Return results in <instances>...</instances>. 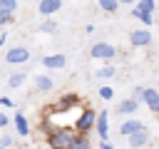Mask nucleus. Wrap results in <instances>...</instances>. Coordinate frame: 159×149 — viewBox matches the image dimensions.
Wrapping results in <instances>:
<instances>
[{
  "label": "nucleus",
  "mask_w": 159,
  "mask_h": 149,
  "mask_svg": "<svg viewBox=\"0 0 159 149\" xmlns=\"http://www.w3.org/2000/svg\"><path fill=\"white\" fill-rule=\"evenodd\" d=\"M72 137H75V129H72V127H55V129L45 137V144H47L50 149H70Z\"/></svg>",
  "instance_id": "f257e3e1"
},
{
  "label": "nucleus",
  "mask_w": 159,
  "mask_h": 149,
  "mask_svg": "<svg viewBox=\"0 0 159 149\" xmlns=\"http://www.w3.org/2000/svg\"><path fill=\"white\" fill-rule=\"evenodd\" d=\"M94 124H97V112L92 107H80V117L75 119L72 129L75 132H82V134H89L94 129Z\"/></svg>",
  "instance_id": "f03ea898"
},
{
  "label": "nucleus",
  "mask_w": 159,
  "mask_h": 149,
  "mask_svg": "<svg viewBox=\"0 0 159 149\" xmlns=\"http://www.w3.org/2000/svg\"><path fill=\"white\" fill-rule=\"evenodd\" d=\"M89 57L92 60H102V62H112L117 57V47L109 42H94L89 47Z\"/></svg>",
  "instance_id": "7ed1b4c3"
},
{
  "label": "nucleus",
  "mask_w": 159,
  "mask_h": 149,
  "mask_svg": "<svg viewBox=\"0 0 159 149\" xmlns=\"http://www.w3.org/2000/svg\"><path fill=\"white\" fill-rule=\"evenodd\" d=\"M5 62H7V65H25V62H30V47H25V45H12V47L5 52Z\"/></svg>",
  "instance_id": "20e7f679"
},
{
  "label": "nucleus",
  "mask_w": 159,
  "mask_h": 149,
  "mask_svg": "<svg viewBox=\"0 0 159 149\" xmlns=\"http://www.w3.org/2000/svg\"><path fill=\"white\" fill-rule=\"evenodd\" d=\"M152 32L147 30V27H137V30H132L129 32V45L132 47H149L152 45Z\"/></svg>",
  "instance_id": "39448f33"
},
{
  "label": "nucleus",
  "mask_w": 159,
  "mask_h": 149,
  "mask_svg": "<svg viewBox=\"0 0 159 149\" xmlns=\"http://www.w3.org/2000/svg\"><path fill=\"white\" fill-rule=\"evenodd\" d=\"M94 132H97V137H99L102 142H107V139H109V112H107V109L97 112V124H94Z\"/></svg>",
  "instance_id": "423d86ee"
},
{
  "label": "nucleus",
  "mask_w": 159,
  "mask_h": 149,
  "mask_svg": "<svg viewBox=\"0 0 159 149\" xmlns=\"http://www.w3.org/2000/svg\"><path fill=\"white\" fill-rule=\"evenodd\" d=\"M62 10V0H40L37 2V12L42 15V17H52L55 12H60Z\"/></svg>",
  "instance_id": "0eeeda50"
},
{
  "label": "nucleus",
  "mask_w": 159,
  "mask_h": 149,
  "mask_svg": "<svg viewBox=\"0 0 159 149\" xmlns=\"http://www.w3.org/2000/svg\"><path fill=\"white\" fill-rule=\"evenodd\" d=\"M65 65H67V57L62 52H55V55H45L42 57V67H47V70H62Z\"/></svg>",
  "instance_id": "6e6552de"
},
{
  "label": "nucleus",
  "mask_w": 159,
  "mask_h": 149,
  "mask_svg": "<svg viewBox=\"0 0 159 149\" xmlns=\"http://www.w3.org/2000/svg\"><path fill=\"white\" fill-rule=\"evenodd\" d=\"M142 129H147L144 122H139V119H134V117H129V119H124V122L119 124V134H122V137H129V134L142 132Z\"/></svg>",
  "instance_id": "1a4fd4ad"
},
{
  "label": "nucleus",
  "mask_w": 159,
  "mask_h": 149,
  "mask_svg": "<svg viewBox=\"0 0 159 149\" xmlns=\"http://www.w3.org/2000/svg\"><path fill=\"white\" fill-rule=\"evenodd\" d=\"M142 104H147L149 112L159 114V92H157L154 87H144V99H142Z\"/></svg>",
  "instance_id": "9d476101"
},
{
  "label": "nucleus",
  "mask_w": 159,
  "mask_h": 149,
  "mask_svg": "<svg viewBox=\"0 0 159 149\" xmlns=\"http://www.w3.org/2000/svg\"><path fill=\"white\" fill-rule=\"evenodd\" d=\"M77 104H80V94H77V92H65V94L55 102L52 109H70V107H77Z\"/></svg>",
  "instance_id": "9b49d317"
},
{
  "label": "nucleus",
  "mask_w": 159,
  "mask_h": 149,
  "mask_svg": "<svg viewBox=\"0 0 159 149\" xmlns=\"http://www.w3.org/2000/svg\"><path fill=\"white\" fill-rule=\"evenodd\" d=\"M12 124H15V132H17V137H30V122H27V117H25L22 112H15V117H12Z\"/></svg>",
  "instance_id": "f8f14e48"
},
{
  "label": "nucleus",
  "mask_w": 159,
  "mask_h": 149,
  "mask_svg": "<svg viewBox=\"0 0 159 149\" xmlns=\"http://www.w3.org/2000/svg\"><path fill=\"white\" fill-rule=\"evenodd\" d=\"M32 82H35V89H37V92H42V94H47V92H52V89H55V79H52L50 74H37Z\"/></svg>",
  "instance_id": "ddd939ff"
},
{
  "label": "nucleus",
  "mask_w": 159,
  "mask_h": 149,
  "mask_svg": "<svg viewBox=\"0 0 159 149\" xmlns=\"http://www.w3.org/2000/svg\"><path fill=\"white\" fill-rule=\"evenodd\" d=\"M139 104H142V102H137V99L129 94L127 99H122V102L117 104V112H119V114H129V117H132V114L139 109Z\"/></svg>",
  "instance_id": "4468645a"
},
{
  "label": "nucleus",
  "mask_w": 159,
  "mask_h": 149,
  "mask_svg": "<svg viewBox=\"0 0 159 149\" xmlns=\"http://www.w3.org/2000/svg\"><path fill=\"white\" fill-rule=\"evenodd\" d=\"M144 144H149V132H147V129L129 134V147H132V149H142Z\"/></svg>",
  "instance_id": "2eb2a0df"
},
{
  "label": "nucleus",
  "mask_w": 159,
  "mask_h": 149,
  "mask_svg": "<svg viewBox=\"0 0 159 149\" xmlns=\"http://www.w3.org/2000/svg\"><path fill=\"white\" fill-rule=\"evenodd\" d=\"M89 147H92V142H89V134L75 132V137H72V144H70V149H89Z\"/></svg>",
  "instance_id": "dca6fc26"
},
{
  "label": "nucleus",
  "mask_w": 159,
  "mask_h": 149,
  "mask_svg": "<svg viewBox=\"0 0 159 149\" xmlns=\"http://www.w3.org/2000/svg\"><path fill=\"white\" fill-rule=\"evenodd\" d=\"M57 30H60V22L52 20V17H45V20L40 22V32H45V35H55Z\"/></svg>",
  "instance_id": "f3484780"
},
{
  "label": "nucleus",
  "mask_w": 159,
  "mask_h": 149,
  "mask_svg": "<svg viewBox=\"0 0 159 149\" xmlns=\"http://www.w3.org/2000/svg\"><path fill=\"white\" fill-rule=\"evenodd\" d=\"M114 74H117V67H114V65H104V67H99V70L94 72L97 79H112Z\"/></svg>",
  "instance_id": "a211bd4d"
},
{
  "label": "nucleus",
  "mask_w": 159,
  "mask_h": 149,
  "mask_svg": "<svg viewBox=\"0 0 159 149\" xmlns=\"http://www.w3.org/2000/svg\"><path fill=\"white\" fill-rule=\"evenodd\" d=\"M97 5H99L102 12H109V15L119 10V0H97Z\"/></svg>",
  "instance_id": "6ab92c4d"
},
{
  "label": "nucleus",
  "mask_w": 159,
  "mask_h": 149,
  "mask_svg": "<svg viewBox=\"0 0 159 149\" xmlns=\"http://www.w3.org/2000/svg\"><path fill=\"white\" fill-rule=\"evenodd\" d=\"M25 79H27V74H25V72H15V74H10L7 84H10V89H17V87H22V84H25Z\"/></svg>",
  "instance_id": "aec40b11"
},
{
  "label": "nucleus",
  "mask_w": 159,
  "mask_h": 149,
  "mask_svg": "<svg viewBox=\"0 0 159 149\" xmlns=\"http://www.w3.org/2000/svg\"><path fill=\"white\" fill-rule=\"evenodd\" d=\"M137 7H139L142 12H154V10H157V0H139Z\"/></svg>",
  "instance_id": "412c9836"
},
{
  "label": "nucleus",
  "mask_w": 159,
  "mask_h": 149,
  "mask_svg": "<svg viewBox=\"0 0 159 149\" xmlns=\"http://www.w3.org/2000/svg\"><path fill=\"white\" fill-rule=\"evenodd\" d=\"M12 22H15V12L0 10V27H7V25H12Z\"/></svg>",
  "instance_id": "4be33fe9"
},
{
  "label": "nucleus",
  "mask_w": 159,
  "mask_h": 149,
  "mask_svg": "<svg viewBox=\"0 0 159 149\" xmlns=\"http://www.w3.org/2000/svg\"><path fill=\"white\" fill-rule=\"evenodd\" d=\"M12 144H15V139H12V134H10V132L0 134V149H10Z\"/></svg>",
  "instance_id": "5701e85b"
},
{
  "label": "nucleus",
  "mask_w": 159,
  "mask_h": 149,
  "mask_svg": "<svg viewBox=\"0 0 159 149\" xmlns=\"http://www.w3.org/2000/svg\"><path fill=\"white\" fill-rule=\"evenodd\" d=\"M0 10H5V12H15V10H17V0H0Z\"/></svg>",
  "instance_id": "b1692460"
},
{
  "label": "nucleus",
  "mask_w": 159,
  "mask_h": 149,
  "mask_svg": "<svg viewBox=\"0 0 159 149\" xmlns=\"http://www.w3.org/2000/svg\"><path fill=\"white\" fill-rule=\"evenodd\" d=\"M99 97H102V99H107V102H109V99H112V97H114V89H112V87H109V84H102V87H99Z\"/></svg>",
  "instance_id": "393cba45"
},
{
  "label": "nucleus",
  "mask_w": 159,
  "mask_h": 149,
  "mask_svg": "<svg viewBox=\"0 0 159 149\" xmlns=\"http://www.w3.org/2000/svg\"><path fill=\"white\" fill-rule=\"evenodd\" d=\"M139 22L142 25H154V12H142L139 15Z\"/></svg>",
  "instance_id": "a878e982"
},
{
  "label": "nucleus",
  "mask_w": 159,
  "mask_h": 149,
  "mask_svg": "<svg viewBox=\"0 0 159 149\" xmlns=\"http://www.w3.org/2000/svg\"><path fill=\"white\" fill-rule=\"evenodd\" d=\"M132 97H134L137 102H142V99H144V87H134V89H132Z\"/></svg>",
  "instance_id": "bb28decb"
},
{
  "label": "nucleus",
  "mask_w": 159,
  "mask_h": 149,
  "mask_svg": "<svg viewBox=\"0 0 159 149\" xmlns=\"http://www.w3.org/2000/svg\"><path fill=\"white\" fill-rule=\"evenodd\" d=\"M40 129H42V132H45V137H47V134H50V132H52L55 127H52V124H50V122L45 119V122H40Z\"/></svg>",
  "instance_id": "cd10ccee"
},
{
  "label": "nucleus",
  "mask_w": 159,
  "mask_h": 149,
  "mask_svg": "<svg viewBox=\"0 0 159 149\" xmlns=\"http://www.w3.org/2000/svg\"><path fill=\"white\" fill-rule=\"evenodd\" d=\"M7 124H10V117H7L5 112H0V129H5Z\"/></svg>",
  "instance_id": "c85d7f7f"
},
{
  "label": "nucleus",
  "mask_w": 159,
  "mask_h": 149,
  "mask_svg": "<svg viewBox=\"0 0 159 149\" xmlns=\"http://www.w3.org/2000/svg\"><path fill=\"white\" fill-rule=\"evenodd\" d=\"M15 102L10 99V97H0V107H12Z\"/></svg>",
  "instance_id": "c756f323"
},
{
  "label": "nucleus",
  "mask_w": 159,
  "mask_h": 149,
  "mask_svg": "<svg viewBox=\"0 0 159 149\" xmlns=\"http://www.w3.org/2000/svg\"><path fill=\"white\" fill-rule=\"evenodd\" d=\"M5 42H7V32H0V50L5 47Z\"/></svg>",
  "instance_id": "7c9ffc66"
},
{
  "label": "nucleus",
  "mask_w": 159,
  "mask_h": 149,
  "mask_svg": "<svg viewBox=\"0 0 159 149\" xmlns=\"http://www.w3.org/2000/svg\"><path fill=\"white\" fill-rule=\"evenodd\" d=\"M99 149H114V144H109V142H99Z\"/></svg>",
  "instance_id": "2f4dec72"
},
{
  "label": "nucleus",
  "mask_w": 159,
  "mask_h": 149,
  "mask_svg": "<svg viewBox=\"0 0 159 149\" xmlns=\"http://www.w3.org/2000/svg\"><path fill=\"white\" fill-rule=\"evenodd\" d=\"M84 32H87V35H92V32H94V25H92V22H89V25H84Z\"/></svg>",
  "instance_id": "473e14b6"
},
{
  "label": "nucleus",
  "mask_w": 159,
  "mask_h": 149,
  "mask_svg": "<svg viewBox=\"0 0 159 149\" xmlns=\"http://www.w3.org/2000/svg\"><path fill=\"white\" fill-rule=\"evenodd\" d=\"M139 0H119V5H137Z\"/></svg>",
  "instance_id": "72a5a7b5"
}]
</instances>
